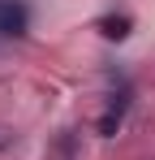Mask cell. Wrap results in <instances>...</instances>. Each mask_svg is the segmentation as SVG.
<instances>
[{
    "label": "cell",
    "instance_id": "1",
    "mask_svg": "<svg viewBox=\"0 0 155 160\" xmlns=\"http://www.w3.org/2000/svg\"><path fill=\"white\" fill-rule=\"evenodd\" d=\"M26 26H30V13H26L22 0H0V35H26Z\"/></svg>",
    "mask_w": 155,
    "mask_h": 160
},
{
    "label": "cell",
    "instance_id": "2",
    "mask_svg": "<svg viewBox=\"0 0 155 160\" xmlns=\"http://www.w3.org/2000/svg\"><path fill=\"white\" fill-rule=\"evenodd\" d=\"M129 108V91H121V95H112V104H108V112L99 117V134L108 138V134H116V126H121V117H125Z\"/></svg>",
    "mask_w": 155,
    "mask_h": 160
},
{
    "label": "cell",
    "instance_id": "3",
    "mask_svg": "<svg viewBox=\"0 0 155 160\" xmlns=\"http://www.w3.org/2000/svg\"><path fill=\"white\" fill-rule=\"evenodd\" d=\"M99 30H103V39H125V35H129V18H125V13H112V18L99 22Z\"/></svg>",
    "mask_w": 155,
    "mask_h": 160
}]
</instances>
